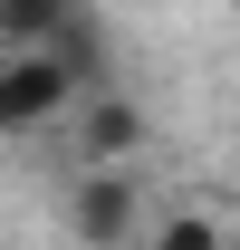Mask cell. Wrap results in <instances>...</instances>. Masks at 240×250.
Here are the masks:
<instances>
[{"label": "cell", "instance_id": "cell-2", "mask_svg": "<svg viewBox=\"0 0 240 250\" xmlns=\"http://www.w3.org/2000/svg\"><path fill=\"white\" fill-rule=\"evenodd\" d=\"M67 231H77L87 250L135 241V231H144V183H135L125 164H87V173L67 183Z\"/></svg>", "mask_w": 240, "mask_h": 250}, {"label": "cell", "instance_id": "cell-1", "mask_svg": "<svg viewBox=\"0 0 240 250\" xmlns=\"http://www.w3.org/2000/svg\"><path fill=\"white\" fill-rule=\"evenodd\" d=\"M77 96H87V77H77L67 48H10V58H0V135L67 125V116H77Z\"/></svg>", "mask_w": 240, "mask_h": 250}, {"label": "cell", "instance_id": "cell-4", "mask_svg": "<svg viewBox=\"0 0 240 250\" xmlns=\"http://www.w3.org/2000/svg\"><path fill=\"white\" fill-rule=\"evenodd\" d=\"M96 10L87 0H0V39L10 48H58V39H77Z\"/></svg>", "mask_w": 240, "mask_h": 250}, {"label": "cell", "instance_id": "cell-3", "mask_svg": "<svg viewBox=\"0 0 240 250\" xmlns=\"http://www.w3.org/2000/svg\"><path fill=\"white\" fill-rule=\"evenodd\" d=\"M77 154L87 164H135L144 154V106L116 96V87H87L77 96Z\"/></svg>", "mask_w": 240, "mask_h": 250}, {"label": "cell", "instance_id": "cell-5", "mask_svg": "<svg viewBox=\"0 0 240 250\" xmlns=\"http://www.w3.org/2000/svg\"><path fill=\"white\" fill-rule=\"evenodd\" d=\"M154 241H163V250H211V241H221V221H202V212H173V221H154Z\"/></svg>", "mask_w": 240, "mask_h": 250}]
</instances>
